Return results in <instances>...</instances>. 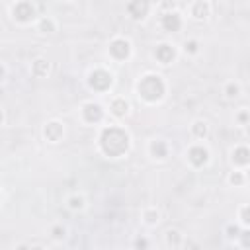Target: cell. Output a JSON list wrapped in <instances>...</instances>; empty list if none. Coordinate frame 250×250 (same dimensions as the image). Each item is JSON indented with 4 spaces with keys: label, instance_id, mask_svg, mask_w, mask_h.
I'll return each mask as SVG.
<instances>
[{
    "label": "cell",
    "instance_id": "cell-1",
    "mask_svg": "<svg viewBox=\"0 0 250 250\" xmlns=\"http://www.w3.org/2000/svg\"><path fill=\"white\" fill-rule=\"evenodd\" d=\"M109 148L104 152L105 158H121L129 152L131 148V135L127 133L125 127H121L119 123H107L100 129L98 135V143H109Z\"/></svg>",
    "mask_w": 250,
    "mask_h": 250
},
{
    "label": "cell",
    "instance_id": "cell-2",
    "mask_svg": "<svg viewBox=\"0 0 250 250\" xmlns=\"http://www.w3.org/2000/svg\"><path fill=\"white\" fill-rule=\"evenodd\" d=\"M135 90H137L139 100H143L145 104H156L166 94L164 76L156 74V72H145L143 76H139V80L135 84Z\"/></svg>",
    "mask_w": 250,
    "mask_h": 250
},
{
    "label": "cell",
    "instance_id": "cell-3",
    "mask_svg": "<svg viewBox=\"0 0 250 250\" xmlns=\"http://www.w3.org/2000/svg\"><path fill=\"white\" fill-rule=\"evenodd\" d=\"M39 4L35 2H29V0H21V2H12L8 6V12H10V18L12 21H16L18 25H31L37 21V18L41 16L39 14Z\"/></svg>",
    "mask_w": 250,
    "mask_h": 250
},
{
    "label": "cell",
    "instance_id": "cell-4",
    "mask_svg": "<svg viewBox=\"0 0 250 250\" xmlns=\"http://www.w3.org/2000/svg\"><path fill=\"white\" fill-rule=\"evenodd\" d=\"M107 57L117 62V64H123L127 62L131 57H133V43L129 37L125 35H115L111 37L109 45H107Z\"/></svg>",
    "mask_w": 250,
    "mask_h": 250
},
{
    "label": "cell",
    "instance_id": "cell-5",
    "mask_svg": "<svg viewBox=\"0 0 250 250\" xmlns=\"http://www.w3.org/2000/svg\"><path fill=\"white\" fill-rule=\"evenodd\" d=\"M86 82H88V88H90V90L104 94V92H107V90L113 86V72L107 70V68H104V66L92 68V70L88 72Z\"/></svg>",
    "mask_w": 250,
    "mask_h": 250
},
{
    "label": "cell",
    "instance_id": "cell-6",
    "mask_svg": "<svg viewBox=\"0 0 250 250\" xmlns=\"http://www.w3.org/2000/svg\"><path fill=\"white\" fill-rule=\"evenodd\" d=\"M78 115H80V121L86 123V125H98L105 119V107L100 104V102H84L78 109Z\"/></svg>",
    "mask_w": 250,
    "mask_h": 250
},
{
    "label": "cell",
    "instance_id": "cell-7",
    "mask_svg": "<svg viewBox=\"0 0 250 250\" xmlns=\"http://www.w3.org/2000/svg\"><path fill=\"white\" fill-rule=\"evenodd\" d=\"M158 25L164 33H178L184 27V14L180 10L158 12Z\"/></svg>",
    "mask_w": 250,
    "mask_h": 250
},
{
    "label": "cell",
    "instance_id": "cell-8",
    "mask_svg": "<svg viewBox=\"0 0 250 250\" xmlns=\"http://www.w3.org/2000/svg\"><path fill=\"white\" fill-rule=\"evenodd\" d=\"M186 156H188L189 166L195 168V170H199V168H203V166L209 164V160H211V150H209L203 143H193V145L186 150Z\"/></svg>",
    "mask_w": 250,
    "mask_h": 250
},
{
    "label": "cell",
    "instance_id": "cell-9",
    "mask_svg": "<svg viewBox=\"0 0 250 250\" xmlns=\"http://www.w3.org/2000/svg\"><path fill=\"white\" fill-rule=\"evenodd\" d=\"M105 115H109L113 121H121L131 115V102L125 96H111L109 105L105 109Z\"/></svg>",
    "mask_w": 250,
    "mask_h": 250
},
{
    "label": "cell",
    "instance_id": "cell-10",
    "mask_svg": "<svg viewBox=\"0 0 250 250\" xmlns=\"http://www.w3.org/2000/svg\"><path fill=\"white\" fill-rule=\"evenodd\" d=\"M213 16V2L209 0H193L188 4V18L193 21H207Z\"/></svg>",
    "mask_w": 250,
    "mask_h": 250
},
{
    "label": "cell",
    "instance_id": "cell-11",
    "mask_svg": "<svg viewBox=\"0 0 250 250\" xmlns=\"http://www.w3.org/2000/svg\"><path fill=\"white\" fill-rule=\"evenodd\" d=\"M152 10H154V4L145 2V0H133V2L125 4V12H127L129 20H133V21H145Z\"/></svg>",
    "mask_w": 250,
    "mask_h": 250
},
{
    "label": "cell",
    "instance_id": "cell-12",
    "mask_svg": "<svg viewBox=\"0 0 250 250\" xmlns=\"http://www.w3.org/2000/svg\"><path fill=\"white\" fill-rule=\"evenodd\" d=\"M64 133H66L64 123H62V121H59V119H49V121H45L43 129H41L43 139H45L47 143H51V145L61 143V141L64 139Z\"/></svg>",
    "mask_w": 250,
    "mask_h": 250
},
{
    "label": "cell",
    "instance_id": "cell-13",
    "mask_svg": "<svg viewBox=\"0 0 250 250\" xmlns=\"http://www.w3.org/2000/svg\"><path fill=\"white\" fill-rule=\"evenodd\" d=\"M154 59L158 61V64H162V66H168V64H172L174 61H176V57H178V49H176V45L174 43H168V41H162V43H158L156 47H154Z\"/></svg>",
    "mask_w": 250,
    "mask_h": 250
},
{
    "label": "cell",
    "instance_id": "cell-14",
    "mask_svg": "<svg viewBox=\"0 0 250 250\" xmlns=\"http://www.w3.org/2000/svg\"><path fill=\"white\" fill-rule=\"evenodd\" d=\"M170 150H172V146H170V143L166 141V139H150L148 141V146H146V152H148V156L152 158V160H158V162H164L168 156H170Z\"/></svg>",
    "mask_w": 250,
    "mask_h": 250
},
{
    "label": "cell",
    "instance_id": "cell-15",
    "mask_svg": "<svg viewBox=\"0 0 250 250\" xmlns=\"http://www.w3.org/2000/svg\"><path fill=\"white\" fill-rule=\"evenodd\" d=\"M189 135H191V139H195V143H203V141L211 135V125H209V121L203 119V117H195V119L191 121V125H189Z\"/></svg>",
    "mask_w": 250,
    "mask_h": 250
},
{
    "label": "cell",
    "instance_id": "cell-16",
    "mask_svg": "<svg viewBox=\"0 0 250 250\" xmlns=\"http://www.w3.org/2000/svg\"><path fill=\"white\" fill-rule=\"evenodd\" d=\"M33 25H35V31H37L39 35H53V33L59 31V21H57V18H53V16H49V14H41Z\"/></svg>",
    "mask_w": 250,
    "mask_h": 250
},
{
    "label": "cell",
    "instance_id": "cell-17",
    "mask_svg": "<svg viewBox=\"0 0 250 250\" xmlns=\"http://www.w3.org/2000/svg\"><path fill=\"white\" fill-rule=\"evenodd\" d=\"M64 207L70 213H82L88 207V197L82 191H72V193H68L64 197Z\"/></svg>",
    "mask_w": 250,
    "mask_h": 250
},
{
    "label": "cell",
    "instance_id": "cell-18",
    "mask_svg": "<svg viewBox=\"0 0 250 250\" xmlns=\"http://www.w3.org/2000/svg\"><path fill=\"white\" fill-rule=\"evenodd\" d=\"M29 74L33 78H47L51 74V61L47 57H35L29 64Z\"/></svg>",
    "mask_w": 250,
    "mask_h": 250
},
{
    "label": "cell",
    "instance_id": "cell-19",
    "mask_svg": "<svg viewBox=\"0 0 250 250\" xmlns=\"http://www.w3.org/2000/svg\"><path fill=\"white\" fill-rule=\"evenodd\" d=\"M248 162H250V158H248L246 145H238L230 150V164L234 170H248Z\"/></svg>",
    "mask_w": 250,
    "mask_h": 250
},
{
    "label": "cell",
    "instance_id": "cell-20",
    "mask_svg": "<svg viewBox=\"0 0 250 250\" xmlns=\"http://www.w3.org/2000/svg\"><path fill=\"white\" fill-rule=\"evenodd\" d=\"M184 242H186V234L180 229H176V227L166 229V232H164V244H166V248L180 250L184 246Z\"/></svg>",
    "mask_w": 250,
    "mask_h": 250
},
{
    "label": "cell",
    "instance_id": "cell-21",
    "mask_svg": "<svg viewBox=\"0 0 250 250\" xmlns=\"http://www.w3.org/2000/svg\"><path fill=\"white\" fill-rule=\"evenodd\" d=\"M162 221V211L160 207L156 205H146L143 211H141V223L145 227H158Z\"/></svg>",
    "mask_w": 250,
    "mask_h": 250
},
{
    "label": "cell",
    "instance_id": "cell-22",
    "mask_svg": "<svg viewBox=\"0 0 250 250\" xmlns=\"http://www.w3.org/2000/svg\"><path fill=\"white\" fill-rule=\"evenodd\" d=\"M242 96V84L238 80H229L223 84V98L227 102H234Z\"/></svg>",
    "mask_w": 250,
    "mask_h": 250
},
{
    "label": "cell",
    "instance_id": "cell-23",
    "mask_svg": "<svg viewBox=\"0 0 250 250\" xmlns=\"http://www.w3.org/2000/svg\"><path fill=\"white\" fill-rule=\"evenodd\" d=\"M49 238L53 242H62L68 238V227L62 223V221H57L49 227Z\"/></svg>",
    "mask_w": 250,
    "mask_h": 250
},
{
    "label": "cell",
    "instance_id": "cell-24",
    "mask_svg": "<svg viewBox=\"0 0 250 250\" xmlns=\"http://www.w3.org/2000/svg\"><path fill=\"white\" fill-rule=\"evenodd\" d=\"M182 53H184L186 57H189V59L197 57V55L201 53V43H199V39H195V37L186 39V41L182 43Z\"/></svg>",
    "mask_w": 250,
    "mask_h": 250
},
{
    "label": "cell",
    "instance_id": "cell-25",
    "mask_svg": "<svg viewBox=\"0 0 250 250\" xmlns=\"http://www.w3.org/2000/svg\"><path fill=\"white\" fill-rule=\"evenodd\" d=\"M246 172L248 170H230L229 174H227V184L229 186H232V188H242V186H246Z\"/></svg>",
    "mask_w": 250,
    "mask_h": 250
},
{
    "label": "cell",
    "instance_id": "cell-26",
    "mask_svg": "<svg viewBox=\"0 0 250 250\" xmlns=\"http://www.w3.org/2000/svg\"><path fill=\"white\" fill-rule=\"evenodd\" d=\"M240 232H242V227H240L236 221H234V223H229V225L225 227V238H227L229 242H234V244H236Z\"/></svg>",
    "mask_w": 250,
    "mask_h": 250
},
{
    "label": "cell",
    "instance_id": "cell-27",
    "mask_svg": "<svg viewBox=\"0 0 250 250\" xmlns=\"http://www.w3.org/2000/svg\"><path fill=\"white\" fill-rule=\"evenodd\" d=\"M131 248H133V250H150V248H152V242H150L148 236L137 234V236L133 238V242H131Z\"/></svg>",
    "mask_w": 250,
    "mask_h": 250
},
{
    "label": "cell",
    "instance_id": "cell-28",
    "mask_svg": "<svg viewBox=\"0 0 250 250\" xmlns=\"http://www.w3.org/2000/svg\"><path fill=\"white\" fill-rule=\"evenodd\" d=\"M248 211H250V205H248V203H242V205L238 207V211H236V213H238V221H236V223H238L242 229H248V227H250Z\"/></svg>",
    "mask_w": 250,
    "mask_h": 250
},
{
    "label": "cell",
    "instance_id": "cell-29",
    "mask_svg": "<svg viewBox=\"0 0 250 250\" xmlns=\"http://www.w3.org/2000/svg\"><path fill=\"white\" fill-rule=\"evenodd\" d=\"M234 121H236L238 127H246L248 121H250V113H248V109H246V107H240V109L234 113Z\"/></svg>",
    "mask_w": 250,
    "mask_h": 250
},
{
    "label": "cell",
    "instance_id": "cell-30",
    "mask_svg": "<svg viewBox=\"0 0 250 250\" xmlns=\"http://www.w3.org/2000/svg\"><path fill=\"white\" fill-rule=\"evenodd\" d=\"M248 234H250L248 229H242V232H240V236H238V240H236V244L240 242V248H242V250L248 248Z\"/></svg>",
    "mask_w": 250,
    "mask_h": 250
},
{
    "label": "cell",
    "instance_id": "cell-31",
    "mask_svg": "<svg viewBox=\"0 0 250 250\" xmlns=\"http://www.w3.org/2000/svg\"><path fill=\"white\" fill-rule=\"evenodd\" d=\"M14 250H29V244H27V242H20Z\"/></svg>",
    "mask_w": 250,
    "mask_h": 250
},
{
    "label": "cell",
    "instance_id": "cell-32",
    "mask_svg": "<svg viewBox=\"0 0 250 250\" xmlns=\"http://www.w3.org/2000/svg\"><path fill=\"white\" fill-rule=\"evenodd\" d=\"M29 250H47L43 244H29Z\"/></svg>",
    "mask_w": 250,
    "mask_h": 250
},
{
    "label": "cell",
    "instance_id": "cell-33",
    "mask_svg": "<svg viewBox=\"0 0 250 250\" xmlns=\"http://www.w3.org/2000/svg\"><path fill=\"white\" fill-rule=\"evenodd\" d=\"M6 123V111L0 107V125H4Z\"/></svg>",
    "mask_w": 250,
    "mask_h": 250
},
{
    "label": "cell",
    "instance_id": "cell-34",
    "mask_svg": "<svg viewBox=\"0 0 250 250\" xmlns=\"http://www.w3.org/2000/svg\"><path fill=\"white\" fill-rule=\"evenodd\" d=\"M4 78H6V68L0 64V82H4Z\"/></svg>",
    "mask_w": 250,
    "mask_h": 250
},
{
    "label": "cell",
    "instance_id": "cell-35",
    "mask_svg": "<svg viewBox=\"0 0 250 250\" xmlns=\"http://www.w3.org/2000/svg\"><path fill=\"white\" fill-rule=\"evenodd\" d=\"M0 205H2V193H0Z\"/></svg>",
    "mask_w": 250,
    "mask_h": 250
}]
</instances>
